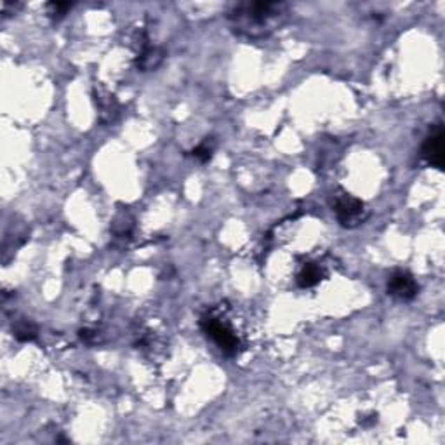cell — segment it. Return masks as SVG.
<instances>
[{
	"mask_svg": "<svg viewBox=\"0 0 445 445\" xmlns=\"http://www.w3.org/2000/svg\"><path fill=\"white\" fill-rule=\"evenodd\" d=\"M280 7L282 6L278 3L271 2L245 3V6H240L232 17L235 19V26L245 30L249 35H254L256 30L270 24V21L280 13Z\"/></svg>",
	"mask_w": 445,
	"mask_h": 445,
	"instance_id": "obj_1",
	"label": "cell"
},
{
	"mask_svg": "<svg viewBox=\"0 0 445 445\" xmlns=\"http://www.w3.org/2000/svg\"><path fill=\"white\" fill-rule=\"evenodd\" d=\"M200 327L202 330L207 334V337H211L216 343V346H218L225 355L232 357V355H235L236 351H238V337H236V334L233 332L225 322H221V320L216 318V316L207 315L200 320Z\"/></svg>",
	"mask_w": 445,
	"mask_h": 445,
	"instance_id": "obj_2",
	"label": "cell"
},
{
	"mask_svg": "<svg viewBox=\"0 0 445 445\" xmlns=\"http://www.w3.org/2000/svg\"><path fill=\"white\" fill-rule=\"evenodd\" d=\"M334 211H336L337 221L344 228H355L367 218V209H365L364 202L350 193L337 195L334 200Z\"/></svg>",
	"mask_w": 445,
	"mask_h": 445,
	"instance_id": "obj_3",
	"label": "cell"
},
{
	"mask_svg": "<svg viewBox=\"0 0 445 445\" xmlns=\"http://www.w3.org/2000/svg\"><path fill=\"white\" fill-rule=\"evenodd\" d=\"M424 160L430 165L437 167V169H444L445 163V145H444V129L442 125H437L430 134L426 136L421 148Z\"/></svg>",
	"mask_w": 445,
	"mask_h": 445,
	"instance_id": "obj_4",
	"label": "cell"
},
{
	"mask_svg": "<svg viewBox=\"0 0 445 445\" xmlns=\"http://www.w3.org/2000/svg\"><path fill=\"white\" fill-rule=\"evenodd\" d=\"M388 294H391L393 298H398L402 301H410L417 296L419 292V285L414 280L412 275L409 271L398 270L395 273H391V277L388 278Z\"/></svg>",
	"mask_w": 445,
	"mask_h": 445,
	"instance_id": "obj_5",
	"label": "cell"
},
{
	"mask_svg": "<svg viewBox=\"0 0 445 445\" xmlns=\"http://www.w3.org/2000/svg\"><path fill=\"white\" fill-rule=\"evenodd\" d=\"M322 280V268L315 263H308L301 268V271L298 273V284L299 287L308 289L316 285Z\"/></svg>",
	"mask_w": 445,
	"mask_h": 445,
	"instance_id": "obj_6",
	"label": "cell"
},
{
	"mask_svg": "<svg viewBox=\"0 0 445 445\" xmlns=\"http://www.w3.org/2000/svg\"><path fill=\"white\" fill-rule=\"evenodd\" d=\"M162 61V54L156 49H143L141 54L138 56V66L143 70L155 68Z\"/></svg>",
	"mask_w": 445,
	"mask_h": 445,
	"instance_id": "obj_7",
	"label": "cell"
},
{
	"mask_svg": "<svg viewBox=\"0 0 445 445\" xmlns=\"http://www.w3.org/2000/svg\"><path fill=\"white\" fill-rule=\"evenodd\" d=\"M14 336H16L17 341H24V343L26 341H33L37 337V327L31 322H28V320H21L14 327Z\"/></svg>",
	"mask_w": 445,
	"mask_h": 445,
	"instance_id": "obj_8",
	"label": "cell"
},
{
	"mask_svg": "<svg viewBox=\"0 0 445 445\" xmlns=\"http://www.w3.org/2000/svg\"><path fill=\"white\" fill-rule=\"evenodd\" d=\"M70 7H72V3H68V2H51V3H47L49 16L56 17V19H59V17L65 16L66 10H68Z\"/></svg>",
	"mask_w": 445,
	"mask_h": 445,
	"instance_id": "obj_9",
	"label": "cell"
},
{
	"mask_svg": "<svg viewBox=\"0 0 445 445\" xmlns=\"http://www.w3.org/2000/svg\"><path fill=\"white\" fill-rule=\"evenodd\" d=\"M212 149H214L212 148V143L204 141L202 145H198L197 148L193 149V156H197L200 162H207V160L212 156Z\"/></svg>",
	"mask_w": 445,
	"mask_h": 445,
	"instance_id": "obj_10",
	"label": "cell"
}]
</instances>
